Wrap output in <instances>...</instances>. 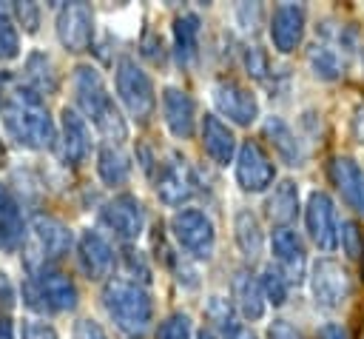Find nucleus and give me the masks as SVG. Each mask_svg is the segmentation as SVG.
<instances>
[{
    "instance_id": "obj_1",
    "label": "nucleus",
    "mask_w": 364,
    "mask_h": 339,
    "mask_svg": "<svg viewBox=\"0 0 364 339\" xmlns=\"http://www.w3.org/2000/svg\"><path fill=\"white\" fill-rule=\"evenodd\" d=\"M0 114H3V125H6L9 137L17 145L37 148V151L57 145L54 120L48 117L43 97L37 91H31L28 85H14L11 91H6Z\"/></svg>"
},
{
    "instance_id": "obj_2",
    "label": "nucleus",
    "mask_w": 364,
    "mask_h": 339,
    "mask_svg": "<svg viewBox=\"0 0 364 339\" xmlns=\"http://www.w3.org/2000/svg\"><path fill=\"white\" fill-rule=\"evenodd\" d=\"M74 91H77V103L82 108V114L97 125V131L114 142H122L128 137V125L122 111L117 108L114 97L105 88L102 74L94 66H77L74 71Z\"/></svg>"
},
{
    "instance_id": "obj_3",
    "label": "nucleus",
    "mask_w": 364,
    "mask_h": 339,
    "mask_svg": "<svg viewBox=\"0 0 364 339\" xmlns=\"http://www.w3.org/2000/svg\"><path fill=\"white\" fill-rule=\"evenodd\" d=\"M102 305L108 311V316L117 322L119 330L125 333H142L151 319H154V302L145 293V288H139L131 279H108L102 288Z\"/></svg>"
},
{
    "instance_id": "obj_4",
    "label": "nucleus",
    "mask_w": 364,
    "mask_h": 339,
    "mask_svg": "<svg viewBox=\"0 0 364 339\" xmlns=\"http://www.w3.org/2000/svg\"><path fill=\"white\" fill-rule=\"evenodd\" d=\"M23 296L34 311H74L77 308V285L71 282V276H65L51 262H43L28 271Z\"/></svg>"
},
{
    "instance_id": "obj_5",
    "label": "nucleus",
    "mask_w": 364,
    "mask_h": 339,
    "mask_svg": "<svg viewBox=\"0 0 364 339\" xmlns=\"http://www.w3.org/2000/svg\"><path fill=\"white\" fill-rule=\"evenodd\" d=\"M117 94H119L125 111L136 122H148L154 117V108H156L154 83L131 57H122L117 63Z\"/></svg>"
},
{
    "instance_id": "obj_6",
    "label": "nucleus",
    "mask_w": 364,
    "mask_h": 339,
    "mask_svg": "<svg viewBox=\"0 0 364 339\" xmlns=\"http://www.w3.org/2000/svg\"><path fill=\"white\" fill-rule=\"evenodd\" d=\"M71 248V231L63 219L48 217V214H34L31 219V242H28V254H26V265L28 271L43 265V262H57L68 254Z\"/></svg>"
},
{
    "instance_id": "obj_7",
    "label": "nucleus",
    "mask_w": 364,
    "mask_h": 339,
    "mask_svg": "<svg viewBox=\"0 0 364 339\" xmlns=\"http://www.w3.org/2000/svg\"><path fill=\"white\" fill-rule=\"evenodd\" d=\"M171 231L176 236V242L193 256V259H210L213 248H216V231L208 214H202L199 208H182L173 214L171 219Z\"/></svg>"
},
{
    "instance_id": "obj_8",
    "label": "nucleus",
    "mask_w": 364,
    "mask_h": 339,
    "mask_svg": "<svg viewBox=\"0 0 364 339\" xmlns=\"http://www.w3.org/2000/svg\"><path fill=\"white\" fill-rule=\"evenodd\" d=\"M310 288H313V299L318 308L324 311H338L350 291H353V282H350V273L341 262L330 259V256H321L316 259L313 271H310Z\"/></svg>"
},
{
    "instance_id": "obj_9",
    "label": "nucleus",
    "mask_w": 364,
    "mask_h": 339,
    "mask_svg": "<svg viewBox=\"0 0 364 339\" xmlns=\"http://www.w3.org/2000/svg\"><path fill=\"white\" fill-rule=\"evenodd\" d=\"M57 37L63 48L80 54L94 40V11L88 3H65L57 14Z\"/></svg>"
},
{
    "instance_id": "obj_10",
    "label": "nucleus",
    "mask_w": 364,
    "mask_h": 339,
    "mask_svg": "<svg viewBox=\"0 0 364 339\" xmlns=\"http://www.w3.org/2000/svg\"><path fill=\"white\" fill-rule=\"evenodd\" d=\"M304 219H307V231H310V239L316 242V248L330 254L338 245V217H336L333 199L324 191L310 194Z\"/></svg>"
},
{
    "instance_id": "obj_11",
    "label": "nucleus",
    "mask_w": 364,
    "mask_h": 339,
    "mask_svg": "<svg viewBox=\"0 0 364 339\" xmlns=\"http://www.w3.org/2000/svg\"><path fill=\"white\" fill-rule=\"evenodd\" d=\"M102 225H108L122 242H131L142 234L145 228V211L142 202L134 194H117L102 205Z\"/></svg>"
},
{
    "instance_id": "obj_12",
    "label": "nucleus",
    "mask_w": 364,
    "mask_h": 339,
    "mask_svg": "<svg viewBox=\"0 0 364 339\" xmlns=\"http://www.w3.org/2000/svg\"><path fill=\"white\" fill-rule=\"evenodd\" d=\"M276 177V168L270 162V157L264 154V148L256 142V140H247L242 142L239 154H236V182L245 188V191H264Z\"/></svg>"
},
{
    "instance_id": "obj_13",
    "label": "nucleus",
    "mask_w": 364,
    "mask_h": 339,
    "mask_svg": "<svg viewBox=\"0 0 364 339\" xmlns=\"http://www.w3.org/2000/svg\"><path fill=\"white\" fill-rule=\"evenodd\" d=\"M213 103L216 108L236 125H250L256 117H259V103L256 97L239 85L236 80H219L213 85Z\"/></svg>"
},
{
    "instance_id": "obj_14",
    "label": "nucleus",
    "mask_w": 364,
    "mask_h": 339,
    "mask_svg": "<svg viewBox=\"0 0 364 339\" xmlns=\"http://www.w3.org/2000/svg\"><path fill=\"white\" fill-rule=\"evenodd\" d=\"M77 262H80V271L88 279H105L114 271L117 254H114V248L108 245V239L102 234L88 228L77 239Z\"/></svg>"
},
{
    "instance_id": "obj_15",
    "label": "nucleus",
    "mask_w": 364,
    "mask_h": 339,
    "mask_svg": "<svg viewBox=\"0 0 364 339\" xmlns=\"http://www.w3.org/2000/svg\"><path fill=\"white\" fill-rule=\"evenodd\" d=\"M273 245V259H276V271L290 282H301L304 279V242L299 239V234L293 228H276L270 236Z\"/></svg>"
},
{
    "instance_id": "obj_16",
    "label": "nucleus",
    "mask_w": 364,
    "mask_h": 339,
    "mask_svg": "<svg viewBox=\"0 0 364 339\" xmlns=\"http://www.w3.org/2000/svg\"><path fill=\"white\" fill-rule=\"evenodd\" d=\"M304 37V9L299 3H279L270 14V40L276 51L290 54Z\"/></svg>"
},
{
    "instance_id": "obj_17",
    "label": "nucleus",
    "mask_w": 364,
    "mask_h": 339,
    "mask_svg": "<svg viewBox=\"0 0 364 339\" xmlns=\"http://www.w3.org/2000/svg\"><path fill=\"white\" fill-rule=\"evenodd\" d=\"M162 114H165V122H168V128L176 140H191L193 137L196 111H193V100L188 97V91L168 85L162 91Z\"/></svg>"
},
{
    "instance_id": "obj_18",
    "label": "nucleus",
    "mask_w": 364,
    "mask_h": 339,
    "mask_svg": "<svg viewBox=\"0 0 364 339\" xmlns=\"http://www.w3.org/2000/svg\"><path fill=\"white\" fill-rule=\"evenodd\" d=\"M330 177H333V182H336L341 199H344L353 211L364 214V171H361V165H358L355 160H350V157H333V162H330Z\"/></svg>"
},
{
    "instance_id": "obj_19",
    "label": "nucleus",
    "mask_w": 364,
    "mask_h": 339,
    "mask_svg": "<svg viewBox=\"0 0 364 339\" xmlns=\"http://www.w3.org/2000/svg\"><path fill=\"white\" fill-rule=\"evenodd\" d=\"M60 128H63V157L71 162V165H80L88 160L91 154V131H88V122L77 114V108H63L60 114Z\"/></svg>"
},
{
    "instance_id": "obj_20",
    "label": "nucleus",
    "mask_w": 364,
    "mask_h": 339,
    "mask_svg": "<svg viewBox=\"0 0 364 339\" xmlns=\"http://www.w3.org/2000/svg\"><path fill=\"white\" fill-rule=\"evenodd\" d=\"M193 177H191V171L185 168V162L182 160H171V162H165L162 165V171H159V177H156V194H159V199L165 202V205H182L185 199H191L193 197Z\"/></svg>"
},
{
    "instance_id": "obj_21",
    "label": "nucleus",
    "mask_w": 364,
    "mask_h": 339,
    "mask_svg": "<svg viewBox=\"0 0 364 339\" xmlns=\"http://www.w3.org/2000/svg\"><path fill=\"white\" fill-rule=\"evenodd\" d=\"M202 145H205L208 157H210L216 165L233 162L236 137H233V131H230L216 114H205V117H202Z\"/></svg>"
},
{
    "instance_id": "obj_22",
    "label": "nucleus",
    "mask_w": 364,
    "mask_h": 339,
    "mask_svg": "<svg viewBox=\"0 0 364 339\" xmlns=\"http://www.w3.org/2000/svg\"><path fill=\"white\" fill-rule=\"evenodd\" d=\"M26 239V225H23V214L17 199L11 197V191L0 182V248L3 251H17Z\"/></svg>"
},
{
    "instance_id": "obj_23",
    "label": "nucleus",
    "mask_w": 364,
    "mask_h": 339,
    "mask_svg": "<svg viewBox=\"0 0 364 339\" xmlns=\"http://www.w3.org/2000/svg\"><path fill=\"white\" fill-rule=\"evenodd\" d=\"M264 137L270 140V145L276 148V154L282 157V162H287L290 168H296V165L304 162L301 142H299V137L293 134V128L282 117H267L264 120Z\"/></svg>"
},
{
    "instance_id": "obj_24",
    "label": "nucleus",
    "mask_w": 364,
    "mask_h": 339,
    "mask_svg": "<svg viewBox=\"0 0 364 339\" xmlns=\"http://www.w3.org/2000/svg\"><path fill=\"white\" fill-rule=\"evenodd\" d=\"M233 299H236V305H239L245 319H262V313H264V293H262L259 279L247 268H239L233 273Z\"/></svg>"
},
{
    "instance_id": "obj_25",
    "label": "nucleus",
    "mask_w": 364,
    "mask_h": 339,
    "mask_svg": "<svg viewBox=\"0 0 364 339\" xmlns=\"http://www.w3.org/2000/svg\"><path fill=\"white\" fill-rule=\"evenodd\" d=\"M264 208H267V219H270L276 228H290V222H293L296 214H299V188H296V182L282 179V182L273 188V194L267 197Z\"/></svg>"
},
{
    "instance_id": "obj_26",
    "label": "nucleus",
    "mask_w": 364,
    "mask_h": 339,
    "mask_svg": "<svg viewBox=\"0 0 364 339\" xmlns=\"http://www.w3.org/2000/svg\"><path fill=\"white\" fill-rule=\"evenodd\" d=\"M173 51L182 68L196 60V51H199V17L196 14L185 11L173 20Z\"/></svg>"
},
{
    "instance_id": "obj_27",
    "label": "nucleus",
    "mask_w": 364,
    "mask_h": 339,
    "mask_svg": "<svg viewBox=\"0 0 364 339\" xmlns=\"http://www.w3.org/2000/svg\"><path fill=\"white\" fill-rule=\"evenodd\" d=\"M233 231H236V245L239 251L253 262L262 256L264 251V234H262V225H259V217L247 208H242L236 214V222H233Z\"/></svg>"
},
{
    "instance_id": "obj_28",
    "label": "nucleus",
    "mask_w": 364,
    "mask_h": 339,
    "mask_svg": "<svg viewBox=\"0 0 364 339\" xmlns=\"http://www.w3.org/2000/svg\"><path fill=\"white\" fill-rule=\"evenodd\" d=\"M97 171L105 185H122L131 177V160L125 151H119L117 145L108 142L97 151Z\"/></svg>"
},
{
    "instance_id": "obj_29",
    "label": "nucleus",
    "mask_w": 364,
    "mask_h": 339,
    "mask_svg": "<svg viewBox=\"0 0 364 339\" xmlns=\"http://www.w3.org/2000/svg\"><path fill=\"white\" fill-rule=\"evenodd\" d=\"M26 80H28V88L37 91V94H51L57 91V71L51 66V60L40 51L28 54L26 60Z\"/></svg>"
},
{
    "instance_id": "obj_30",
    "label": "nucleus",
    "mask_w": 364,
    "mask_h": 339,
    "mask_svg": "<svg viewBox=\"0 0 364 339\" xmlns=\"http://www.w3.org/2000/svg\"><path fill=\"white\" fill-rule=\"evenodd\" d=\"M307 57H310L313 74L321 77V80H336V77H341V71H344V60H341L338 48H336L333 43H327V40L316 43Z\"/></svg>"
},
{
    "instance_id": "obj_31",
    "label": "nucleus",
    "mask_w": 364,
    "mask_h": 339,
    "mask_svg": "<svg viewBox=\"0 0 364 339\" xmlns=\"http://www.w3.org/2000/svg\"><path fill=\"white\" fill-rule=\"evenodd\" d=\"M20 54V37L11 20V11L0 6V60H14Z\"/></svg>"
},
{
    "instance_id": "obj_32",
    "label": "nucleus",
    "mask_w": 364,
    "mask_h": 339,
    "mask_svg": "<svg viewBox=\"0 0 364 339\" xmlns=\"http://www.w3.org/2000/svg\"><path fill=\"white\" fill-rule=\"evenodd\" d=\"M259 285H262V293H264V299H267V302L282 305V302L287 299V279H284L276 268H267V271L262 273Z\"/></svg>"
},
{
    "instance_id": "obj_33",
    "label": "nucleus",
    "mask_w": 364,
    "mask_h": 339,
    "mask_svg": "<svg viewBox=\"0 0 364 339\" xmlns=\"http://www.w3.org/2000/svg\"><path fill=\"white\" fill-rule=\"evenodd\" d=\"M156 339H191V319L185 313H171L156 328Z\"/></svg>"
},
{
    "instance_id": "obj_34",
    "label": "nucleus",
    "mask_w": 364,
    "mask_h": 339,
    "mask_svg": "<svg viewBox=\"0 0 364 339\" xmlns=\"http://www.w3.org/2000/svg\"><path fill=\"white\" fill-rule=\"evenodd\" d=\"M208 316L222 328V330H228V336H233L239 328L233 325V311H230V305H228V299H222V296H213L210 302H208Z\"/></svg>"
},
{
    "instance_id": "obj_35",
    "label": "nucleus",
    "mask_w": 364,
    "mask_h": 339,
    "mask_svg": "<svg viewBox=\"0 0 364 339\" xmlns=\"http://www.w3.org/2000/svg\"><path fill=\"white\" fill-rule=\"evenodd\" d=\"M344 231H338V239L344 245V254L347 256H361L364 254V239H361V231L355 222H341Z\"/></svg>"
},
{
    "instance_id": "obj_36",
    "label": "nucleus",
    "mask_w": 364,
    "mask_h": 339,
    "mask_svg": "<svg viewBox=\"0 0 364 339\" xmlns=\"http://www.w3.org/2000/svg\"><path fill=\"white\" fill-rule=\"evenodd\" d=\"M11 14L23 23V28H26L28 34L37 31V26H40V6H37V3H14V6H11Z\"/></svg>"
},
{
    "instance_id": "obj_37",
    "label": "nucleus",
    "mask_w": 364,
    "mask_h": 339,
    "mask_svg": "<svg viewBox=\"0 0 364 339\" xmlns=\"http://www.w3.org/2000/svg\"><path fill=\"white\" fill-rule=\"evenodd\" d=\"M245 68H247L250 77L264 80V74H267V57H264V51L259 46H247L245 48Z\"/></svg>"
},
{
    "instance_id": "obj_38",
    "label": "nucleus",
    "mask_w": 364,
    "mask_h": 339,
    "mask_svg": "<svg viewBox=\"0 0 364 339\" xmlns=\"http://www.w3.org/2000/svg\"><path fill=\"white\" fill-rule=\"evenodd\" d=\"M74 339H108V336H105V330L100 328V322H94V319H80V322L74 325Z\"/></svg>"
},
{
    "instance_id": "obj_39",
    "label": "nucleus",
    "mask_w": 364,
    "mask_h": 339,
    "mask_svg": "<svg viewBox=\"0 0 364 339\" xmlns=\"http://www.w3.org/2000/svg\"><path fill=\"white\" fill-rule=\"evenodd\" d=\"M23 339H57V333L46 322H26L23 325Z\"/></svg>"
},
{
    "instance_id": "obj_40",
    "label": "nucleus",
    "mask_w": 364,
    "mask_h": 339,
    "mask_svg": "<svg viewBox=\"0 0 364 339\" xmlns=\"http://www.w3.org/2000/svg\"><path fill=\"white\" fill-rule=\"evenodd\" d=\"M267 339H304L290 322H284V319H276L270 328H267Z\"/></svg>"
},
{
    "instance_id": "obj_41",
    "label": "nucleus",
    "mask_w": 364,
    "mask_h": 339,
    "mask_svg": "<svg viewBox=\"0 0 364 339\" xmlns=\"http://www.w3.org/2000/svg\"><path fill=\"white\" fill-rule=\"evenodd\" d=\"M318 339H350V333H347V328H344V325L330 322V325H324V328L318 330Z\"/></svg>"
},
{
    "instance_id": "obj_42",
    "label": "nucleus",
    "mask_w": 364,
    "mask_h": 339,
    "mask_svg": "<svg viewBox=\"0 0 364 339\" xmlns=\"http://www.w3.org/2000/svg\"><path fill=\"white\" fill-rule=\"evenodd\" d=\"M0 339H14V322H11V311H0Z\"/></svg>"
},
{
    "instance_id": "obj_43",
    "label": "nucleus",
    "mask_w": 364,
    "mask_h": 339,
    "mask_svg": "<svg viewBox=\"0 0 364 339\" xmlns=\"http://www.w3.org/2000/svg\"><path fill=\"white\" fill-rule=\"evenodd\" d=\"M6 74H0V108H3V100H6Z\"/></svg>"
},
{
    "instance_id": "obj_44",
    "label": "nucleus",
    "mask_w": 364,
    "mask_h": 339,
    "mask_svg": "<svg viewBox=\"0 0 364 339\" xmlns=\"http://www.w3.org/2000/svg\"><path fill=\"white\" fill-rule=\"evenodd\" d=\"M230 339H256V336H253L250 330H236V333H233Z\"/></svg>"
},
{
    "instance_id": "obj_45",
    "label": "nucleus",
    "mask_w": 364,
    "mask_h": 339,
    "mask_svg": "<svg viewBox=\"0 0 364 339\" xmlns=\"http://www.w3.org/2000/svg\"><path fill=\"white\" fill-rule=\"evenodd\" d=\"M196 339H216V336H213L210 330H199V336H196Z\"/></svg>"
},
{
    "instance_id": "obj_46",
    "label": "nucleus",
    "mask_w": 364,
    "mask_h": 339,
    "mask_svg": "<svg viewBox=\"0 0 364 339\" xmlns=\"http://www.w3.org/2000/svg\"><path fill=\"white\" fill-rule=\"evenodd\" d=\"M3 279H6V273H0V282H3Z\"/></svg>"
}]
</instances>
